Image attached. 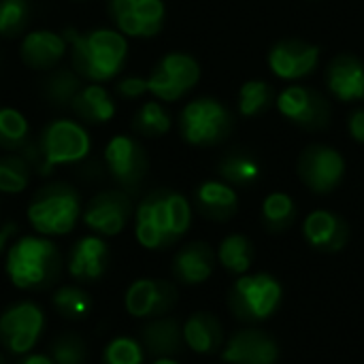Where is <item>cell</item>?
Instances as JSON below:
<instances>
[{
    "mask_svg": "<svg viewBox=\"0 0 364 364\" xmlns=\"http://www.w3.org/2000/svg\"><path fill=\"white\" fill-rule=\"evenodd\" d=\"M55 364H85L87 360V343L77 333H60L47 352Z\"/></svg>",
    "mask_w": 364,
    "mask_h": 364,
    "instance_id": "cell-37",
    "label": "cell"
},
{
    "mask_svg": "<svg viewBox=\"0 0 364 364\" xmlns=\"http://www.w3.org/2000/svg\"><path fill=\"white\" fill-rule=\"evenodd\" d=\"M284 288L271 273L241 275L228 292V309L237 320L264 322L282 307Z\"/></svg>",
    "mask_w": 364,
    "mask_h": 364,
    "instance_id": "cell-6",
    "label": "cell"
},
{
    "mask_svg": "<svg viewBox=\"0 0 364 364\" xmlns=\"http://www.w3.org/2000/svg\"><path fill=\"white\" fill-rule=\"evenodd\" d=\"M111 262V250L105 237L100 235H83L79 237L66 256V271L75 284H94L98 282Z\"/></svg>",
    "mask_w": 364,
    "mask_h": 364,
    "instance_id": "cell-17",
    "label": "cell"
},
{
    "mask_svg": "<svg viewBox=\"0 0 364 364\" xmlns=\"http://www.w3.org/2000/svg\"><path fill=\"white\" fill-rule=\"evenodd\" d=\"M194 205L200 215L213 222H228L237 209L239 198L237 192L226 181H203L194 192Z\"/></svg>",
    "mask_w": 364,
    "mask_h": 364,
    "instance_id": "cell-25",
    "label": "cell"
},
{
    "mask_svg": "<svg viewBox=\"0 0 364 364\" xmlns=\"http://www.w3.org/2000/svg\"><path fill=\"white\" fill-rule=\"evenodd\" d=\"M94 141L90 126L75 115H62L45 124L36 141H30L21 156L32 164L34 173L47 177L60 166H75L90 158Z\"/></svg>",
    "mask_w": 364,
    "mask_h": 364,
    "instance_id": "cell-3",
    "label": "cell"
},
{
    "mask_svg": "<svg viewBox=\"0 0 364 364\" xmlns=\"http://www.w3.org/2000/svg\"><path fill=\"white\" fill-rule=\"evenodd\" d=\"M218 173L220 177L228 183V186H254L260 177V162L245 151H232L228 156H224L218 164Z\"/></svg>",
    "mask_w": 364,
    "mask_h": 364,
    "instance_id": "cell-31",
    "label": "cell"
},
{
    "mask_svg": "<svg viewBox=\"0 0 364 364\" xmlns=\"http://www.w3.org/2000/svg\"><path fill=\"white\" fill-rule=\"evenodd\" d=\"M68 41V66L90 83H107L117 79L128 60V38L109 26L90 30H62Z\"/></svg>",
    "mask_w": 364,
    "mask_h": 364,
    "instance_id": "cell-1",
    "label": "cell"
},
{
    "mask_svg": "<svg viewBox=\"0 0 364 364\" xmlns=\"http://www.w3.org/2000/svg\"><path fill=\"white\" fill-rule=\"evenodd\" d=\"M173 126V119H171V113L166 111V107L160 102V100H147L143 102L134 117H132V130L139 134V136H145V139H158V136H164Z\"/></svg>",
    "mask_w": 364,
    "mask_h": 364,
    "instance_id": "cell-34",
    "label": "cell"
},
{
    "mask_svg": "<svg viewBox=\"0 0 364 364\" xmlns=\"http://www.w3.org/2000/svg\"><path fill=\"white\" fill-rule=\"evenodd\" d=\"M139 341L151 358H177L183 348V324L173 316L147 320L139 331Z\"/></svg>",
    "mask_w": 364,
    "mask_h": 364,
    "instance_id": "cell-21",
    "label": "cell"
},
{
    "mask_svg": "<svg viewBox=\"0 0 364 364\" xmlns=\"http://www.w3.org/2000/svg\"><path fill=\"white\" fill-rule=\"evenodd\" d=\"M299 175L311 192L328 194L341 183L346 160L328 145H309L299 158Z\"/></svg>",
    "mask_w": 364,
    "mask_h": 364,
    "instance_id": "cell-14",
    "label": "cell"
},
{
    "mask_svg": "<svg viewBox=\"0 0 364 364\" xmlns=\"http://www.w3.org/2000/svg\"><path fill=\"white\" fill-rule=\"evenodd\" d=\"M303 237L316 252L337 254L350 241V226L341 215L326 209H318L305 218Z\"/></svg>",
    "mask_w": 364,
    "mask_h": 364,
    "instance_id": "cell-19",
    "label": "cell"
},
{
    "mask_svg": "<svg viewBox=\"0 0 364 364\" xmlns=\"http://www.w3.org/2000/svg\"><path fill=\"white\" fill-rule=\"evenodd\" d=\"M277 358V341L258 328L237 331L222 352V360L228 364H275Z\"/></svg>",
    "mask_w": 364,
    "mask_h": 364,
    "instance_id": "cell-18",
    "label": "cell"
},
{
    "mask_svg": "<svg viewBox=\"0 0 364 364\" xmlns=\"http://www.w3.org/2000/svg\"><path fill=\"white\" fill-rule=\"evenodd\" d=\"M83 215V200L77 188L64 181H51L34 190L26 207V220L36 235L66 237Z\"/></svg>",
    "mask_w": 364,
    "mask_h": 364,
    "instance_id": "cell-5",
    "label": "cell"
},
{
    "mask_svg": "<svg viewBox=\"0 0 364 364\" xmlns=\"http://www.w3.org/2000/svg\"><path fill=\"white\" fill-rule=\"evenodd\" d=\"M232 124V113L215 98H196L179 113V132L186 143L196 147H209L226 141Z\"/></svg>",
    "mask_w": 364,
    "mask_h": 364,
    "instance_id": "cell-7",
    "label": "cell"
},
{
    "mask_svg": "<svg viewBox=\"0 0 364 364\" xmlns=\"http://www.w3.org/2000/svg\"><path fill=\"white\" fill-rule=\"evenodd\" d=\"M183 341L194 354H215L224 346V328L209 311H196L183 322Z\"/></svg>",
    "mask_w": 364,
    "mask_h": 364,
    "instance_id": "cell-26",
    "label": "cell"
},
{
    "mask_svg": "<svg viewBox=\"0 0 364 364\" xmlns=\"http://www.w3.org/2000/svg\"><path fill=\"white\" fill-rule=\"evenodd\" d=\"M296 215H299L296 203L292 200L290 194H284V192L269 194L260 211L262 226L269 232H286L296 222Z\"/></svg>",
    "mask_w": 364,
    "mask_h": 364,
    "instance_id": "cell-32",
    "label": "cell"
},
{
    "mask_svg": "<svg viewBox=\"0 0 364 364\" xmlns=\"http://www.w3.org/2000/svg\"><path fill=\"white\" fill-rule=\"evenodd\" d=\"M107 9L126 38H154L164 26V0H109Z\"/></svg>",
    "mask_w": 364,
    "mask_h": 364,
    "instance_id": "cell-12",
    "label": "cell"
},
{
    "mask_svg": "<svg viewBox=\"0 0 364 364\" xmlns=\"http://www.w3.org/2000/svg\"><path fill=\"white\" fill-rule=\"evenodd\" d=\"M192 224L190 200L168 188H158L143 196L134 209V237L149 252L173 247Z\"/></svg>",
    "mask_w": 364,
    "mask_h": 364,
    "instance_id": "cell-2",
    "label": "cell"
},
{
    "mask_svg": "<svg viewBox=\"0 0 364 364\" xmlns=\"http://www.w3.org/2000/svg\"><path fill=\"white\" fill-rule=\"evenodd\" d=\"M132 218H134V207L130 194L119 188H113L94 194L83 205L81 222L90 232L107 239V237L122 235Z\"/></svg>",
    "mask_w": 364,
    "mask_h": 364,
    "instance_id": "cell-11",
    "label": "cell"
},
{
    "mask_svg": "<svg viewBox=\"0 0 364 364\" xmlns=\"http://www.w3.org/2000/svg\"><path fill=\"white\" fill-rule=\"evenodd\" d=\"M254 243L245 235H228L218 247L220 264L232 275H245L254 262Z\"/></svg>",
    "mask_w": 364,
    "mask_h": 364,
    "instance_id": "cell-33",
    "label": "cell"
},
{
    "mask_svg": "<svg viewBox=\"0 0 364 364\" xmlns=\"http://www.w3.org/2000/svg\"><path fill=\"white\" fill-rule=\"evenodd\" d=\"M348 128H350V134L354 136V141L364 143V109H356V111L350 115Z\"/></svg>",
    "mask_w": 364,
    "mask_h": 364,
    "instance_id": "cell-40",
    "label": "cell"
},
{
    "mask_svg": "<svg viewBox=\"0 0 364 364\" xmlns=\"http://www.w3.org/2000/svg\"><path fill=\"white\" fill-rule=\"evenodd\" d=\"M30 119L15 107H0V149L21 151L30 143Z\"/></svg>",
    "mask_w": 364,
    "mask_h": 364,
    "instance_id": "cell-30",
    "label": "cell"
},
{
    "mask_svg": "<svg viewBox=\"0 0 364 364\" xmlns=\"http://www.w3.org/2000/svg\"><path fill=\"white\" fill-rule=\"evenodd\" d=\"M200 79L198 62L181 51H171L160 58L147 77L149 94L160 102H175L183 98Z\"/></svg>",
    "mask_w": 364,
    "mask_h": 364,
    "instance_id": "cell-10",
    "label": "cell"
},
{
    "mask_svg": "<svg viewBox=\"0 0 364 364\" xmlns=\"http://www.w3.org/2000/svg\"><path fill=\"white\" fill-rule=\"evenodd\" d=\"M92 294L81 284H64L58 286L51 294V307L64 320H85L92 311Z\"/></svg>",
    "mask_w": 364,
    "mask_h": 364,
    "instance_id": "cell-28",
    "label": "cell"
},
{
    "mask_svg": "<svg viewBox=\"0 0 364 364\" xmlns=\"http://www.w3.org/2000/svg\"><path fill=\"white\" fill-rule=\"evenodd\" d=\"M277 107L286 119L307 130H322L331 122L328 100L318 90L305 85L286 87L277 98Z\"/></svg>",
    "mask_w": 364,
    "mask_h": 364,
    "instance_id": "cell-16",
    "label": "cell"
},
{
    "mask_svg": "<svg viewBox=\"0 0 364 364\" xmlns=\"http://www.w3.org/2000/svg\"><path fill=\"white\" fill-rule=\"evenodd\" d=\"M70 111L85 126H105L117 115V102L102 83L85 81L73 98Z\"/></svg>",
    "mask_w": 364,
    "mask_h": 364,
    "instance_id": "cell-24",
    "label": "cell"
},
{
    "mask_svg": "<svg viewBox=\"0 0 364 364\" xmlns=\"http://www.w3.org/2000/svg\"><path fill=\"white\" fill-rule=\"evenodd\" d=\"M320 49L303 41H279L269 53V66L279 79H301L316 70Z\"/></svg>",
    "mask_w": 364,
    "mask_h": 364,
    "instance_id": "cell-20",
    "label": "cell"
},
{
    "mask_svg": "<svg viewBox=\"0 0 364 364\" xmlns=\"http://www.w3.org/2000/svg\"><path fill=\"white\" fill-rule=\"evenodd\" d=\"M0 364H6V360H4V354L0 352Z\"/></svg>",
    "mask_w": 364,
    "mask_h": 364,
    "instance_id": "cell-44",
    "label": "cell"
},
{
    "mask_svg": "<svg viewBox=\"0 0 364 364\" xmlns=\"http://www.w3.org/2000/svg\"><path fill=\"white\" fill-rule=\"evenodd\" d=\"M17 364H55V363H53V358H51L49 354H38V352H30V354L21 356V358H19V363H17Z\"/></svg>",
    "mask_w": 364,
    "mask_h": 364,
    "instance_id": "cell-42",
    "label": "cell"
},
{
    "mask_svg": "<svg viewBox=\"0 0 364 364\" xmlns=\"http://www.w3.org/2000/svg\"><path fill=\"white\" fill-rule=\"evenodd\" d=\"M145 356L141 341L132 337H115L105 346L100 364H145Z\"/></svg>",
    "mask_w": 364,
    "mask_h": 364,
    "instance_id": "cell-38",
    "label": "cell"
},
{
    "mask_svg": "<svg viewBox=\"0 0 364 364\" xmlns=\"http://www.w3.org/2000/svg\"><path fill=\"white\" fill-rule=\"evenodd\" d=\"M21 62L36 73H49L68 60V41L64 32L51 28H30L19 38Z\"/></svg>",
    "mask_w": 364,
    "mask_h": 364,
    "instance_id": "cell-15",
    "label": "cell"
},
{
    "mask_svg": "<svg viewBox=\"0 0 364 364\" xmlns=\"http://www.w3.org/2000/svg\"><path fill=\"white\" fill-rule=\"evenodd\" d=\"M34 168L21 156V151H4L0 154V194L17 196L23 194L32 183Z\"/></svg>",
    "mask_w": 364,
    "mask_h": 364,
    "instance_id": "cell-27",
    "label": "cell"
},
{
    "mask_svg": "<svg viewBox=\"0 0 364 364\" xmlns=\"http://www.w3.org/2000/svg\"><path fill=\"white\" fill-rule=\"evenodd\" d=\"M30 0H0V38L23 36L30 28Z\"/></svg>",
    "mask_w": 364,
    "mask_h": 364,
    "instance_id": "cell-35",
    "label": "cell"
},
{
    "mask_svg": "<svg viewBox=\"0 0 364 364\" xmlns=\"http://www.w3.org/2000/svg\"><path fill=\"white\" fill-rule=\"evenodd\" d=\"M113 90H115V94L119 98H126V100H139L145 94H149L147 79L145 77H136V75H128V77L117 79Z\"/></svg>",
    "mask_w": 364,
    "mask_h": 364,
    "instance_id": "cell-39",
    "label": "cell"
},
{
    "mask_svg": "<svg viewBox=\"0 0 364 364\" xmlns=\"http://www.w3.org/2000/svg\"><path fill=\"white\" fill-rule=\"evenodd\" d=\"M102 162L109 177L117 183L119 190L128 194H134L139 190L149 168L147 151L143 149V145L134 136L124 132L113 134L105 143Z\"/></svg>",
    "mask_w": 364,
    "mask_h": 364,
    "instance_id": "cell-9",
    "label": "cell"
},
{
    "mask_svg": "<svg viewBox=\"0 0 364 364\" xmlns=\"http://www.w3.org/2000/svg\"><path fill=\"white\" fill-rule=\"evenodd\" d=\"M215 269V254L213 247L205 241H192L183 245L173 256V277L183 286H200L205 284Z\"/></svg>",
    "mask_w": 364,
    "mask_h": 364,
    "instance_id": "cell-22",
    "label": "cell"
},
{
    "mask_svg": "<svg viewBox=\"0 0 364 364\" xmlns=\"http://www.w3.org/2000/svg\"><path fill=\"white\" fill-rule=\"evenodd\" d=\"M17 235V224L15 222H4L0 224V256L6 254L9 245L13 243V237Z\"/></svg>",
    "mask_w": 364,
    "mask_h": 364,
    "instance_id": "cell-41",
    "label": "cell"
},
{
    "mask_svg": "<svg viewBox=\"0 0 364 364\" xmlns=\"http://www.w3.org/2000/svg\"><path fill=\"white\" fill-rule=\"evenodd\" d=\"M83 79L70 68V66H58L49 73H45V81H43V94L45 98L55 105V107H68L73 98L77 96V92L81 90Z\"/></svg>",
    "mask_w": 364,
    "mask_h": 364,
    "instance_id": "cell-29",
    "label": "cell"
},
{
    "mask_svg": "<svg viewBox=\"0 0 364 364\" xmlns=\"http://www.w3.org/2000/svg\"><path fill=\"white\" fill-rule=\"evenodd\" d=\"M151 364H179L175 358H154Z\"/></svg>",
    "mask_w": 364,
    "mask_h": 364,
    "instance_id": "cell-43",
    "label": "cell"
},
{
    "mask_svg": "<svg viewBox=\"0 0 364 364\" xmlns=\"http://www.w3.org/2000/svg\"><path fill=\"white\" fill-rule=\"evenodd\" d=\"M177 301H179L177 286L168 279H156V277L134 279L124 294V307L128 316L136 320H154V318L168 316L177 305Z\"/></svg>",
    "mask_w": 364,
    "mask_h": 364,
    "instance_id": "cell-13",
    "label": "cell"
},
{
    "mask_svg": "<svg viewBox=\"0 0 364 364\" xmlns=\"http://www.w3.org/2000/svg\"><path fill=\"white\" fill-rule=\"evenodd\" d=\"M45 331V311L34 301L11 303L0 314V348L11 356L30 354Z\"/></svg>",
    "mask_w": 364,
    "mask_h": 364,
    "instance_id": "cell-8",
    "label": "cell"
},
{
    "mask_svg": "<svg viewBox=\"0 0 364 364\" xmlns=\"http://www.w3.org/2000/svg\"><path fill=\"white\" fill-rule=\"evenodd\" d=\"M326 85L341 102L364 100V64L352 53H339L326 68Z\"/></svg>",
    "mask_w": 364,
    "mask_h": 364,
    "instance_id": "cell-23",
    "label": "cell"
},
{
    "mask_svg": "<svg viewBox=\"0 0 364 364\" xmlns=\"http://www.w3.org/2000/svg\"><path fill=\"white\" fill-rule=\"evenodd\" d=\"M64 258L53 239L43 235L17 237L4 254V273L21 292H45L60 282Z\"/></svg>",
    "mask_w": 364,
    "mask_h": 364,
    "instance_id": "cell-4",
    "label": "cell"
},
{
    "mask_svg": "<svg viewBox=\"0 0 364 364\" xmlns=\"http://www.w3.org/2000/svg\"><path fill=\"white\" fill-rule=\"evenodd\" d=\"M275 100V92L267 81L252 79L241 85L239 90V113L243 117H256L264 113L271 102Z\"/></svg>",
    "mask_w": 364,
    "mask_h": 364,
    "instance_id": "cell-36",
    "label": "cell"
}]
</instances>
